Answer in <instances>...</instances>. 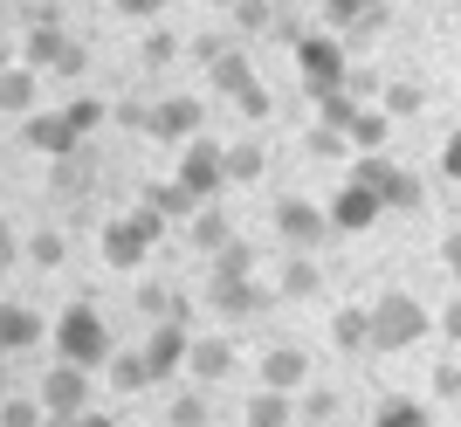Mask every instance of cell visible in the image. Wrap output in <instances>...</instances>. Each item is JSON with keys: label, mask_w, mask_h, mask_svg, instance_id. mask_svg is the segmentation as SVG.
I'll return each instance as SVG.
<instances>
[{"label": "cell", "mask_w": 461, "mask_h": 427, "mask_svg": "<svg viewBox=\"0 0 461 427\" xmlns=\"http://www.w3.org/2000/svg\"><path fill=\"white\" fill-rule=\"evenodd\" d=\"M49 338H56V359H69V366H83V372H104V359L117 351L96 304H69V311L49 324Z\"/></svg>", "instance_id": "obj_1"}, {"label": "cell", "mask_w": 461, "mask_h": 427, "mask_svg": "<svg viewBox=\"0 0 461 427\" xmlns=\"http://www.w3.org/2000/svg\"><path fill=\"white\" fill-rule=\"evenodd\" d=\"M372 311V351H406V345H420L427 331H434V311H427L420 296H406V290H385L379 304H366Z\"/></svg>", "instance_id": "obj_2"}, {"label": "cell", "mask_w": 461, "mask_h": 427, "mask_svg": "<svg viewBox=\"0 0 461 427\" xmlns=\"http://www.w3.org/2000/svg\"><path fill=\"white\" fill-rule=\"evenodd\" d=\"M296 77H303L310 97H330V90H345V83H351V56H345V41L330 35V28H303V35H296Z\"/></svg>", "instance_id": "obj_3"}, {"label": "cell", "mask_w": 461, "mask_h": 427, "mask_svg": "<svg viewBox=\"0 0 461 427\" xmlns=\"http://www.w3.org/2000/svg\"><path fill=\"white\" fill-rule=\"evenodd\" d=\"M158 228H166V221H158V214H145V207L124 214V221H104V262H111V269H138V262L152 255Z\"/></svg>", "instance_id": "obj_4"}, {"label": "cell", "mask_w": 461, "mask_h": 427, "mask_svg": "<svg viewBox=\"0 0 461 427\" xmlns=\"http://www.w3.org/2000/svg\"><path fill=\"white\" fill-rule=\"evenodd\" d=\"M173 179H186V194L193 200H213L221 186H228V145L221 138H186V152H179V173Z\"/></svg>", "instance_id": "obj_5"}, {"label": "cell", "mask_w": 461, "mask_h": 427, "mask_svg": "<svg viewBox=\"0 0 461 427\" xmlns=\"http://www.w3.org/2000/svg\"><path fill=\"white\" fill-rule=\"evenodd\" d=\"M351 179H358V186H372L385 207H420V200H427V194H420V179L406 173V166H393L385 152H366L358 166H351Z\"/></svg>", "instance_id": "obj_6"}, {"label": "cell", "mask_w": 461, "mask_h": 427, "mask_svg": "<svg viewBox=\"0 0 461 427\" xmlns=\"http://www.w3.org/2000/svg\"><path fill=\"white\" fill-rule=\"evenodd\" d=\"M276 234H283L296 255H310L330 234V207H317V200H276Z\"/></svg>", "instance_id": "obj_7"}, {"label": "cell", "mask_w": 461, "mask_h": 427, "mask_svg": "<svg viewBox=\"0 0 461 427\" xmlns=\"http://www.w3.org/2000/svg\"><path fill=\"white\" fill-rule=\"evenodd\" d=\"M21 62H28V69H56V77H83V62H90V56H83L77 41H62L56 21H35V35H28V56H21Z\"/></svg>", "instance_id": "obj_8"}, {"label": "cell", "mask_w": 461, "mask_h": 427, "mask_svg": "<svg viewBox=\"0 0 461 427\" xmlns=\"http://www.w3.org/2000/svg\"><path fill=\"white\" fill-rule=\"evenodd\" d=\"M41 413H90V372L69 366V359H56L49 366V379H41Z\"/></svg>", "instance_id": "obj_9"}, {"label": "cell", "mask_w": 461, "mask_h": 427, "mask_svg": "<svg viewBox=\"0 0 461 427\" xmlns=\"http://www.w3.org/2000/svg\"><path fill=\"white\" fill-rule=\"evenodd\" d=\"M186 351H193V331L179 317H158V331L145 338V366H152V386H166L173 372H186Z\"/></svg>", "instance_id": "obj_10"}, {"label": "cell", "mask_w": 461, "mask_h": 427, "mask_svg": "<svg viewBox=\"0 0 461 427\" xmlns=\"http://www.w3.org/2000/svg\"><path fill=\"white\" fill-rule=\"evenodd\" d=\"M145 132L158 138V145H186V138H200V124H207V111H200V97H166L158 111L138 117Z\"/></svg>", "instance_id": "obj_11"}, {"label": "cell", "mask_w": 461, "mask_h": 427, "mask_svg": "<svg viewBox=\"0 0 461 427\" xmlns=\"http://www.w3.org/2000/svg\"><path fill=\"white\" fill-rule=\"evenodd\" d=\"M200 62H207V77L221 97H241V90H255V62L241 56V49H228V41H200Z\"/></svg>", "instance_id": "obj_12"}, {"label": "cell", "mask_w": 461, "mask_h": 427, "mask_svg": "<svg viewBox=\"0 0 461 427\" xmlns=\"http://www.w3.org/2000/svg\"><path fill=\"white\" fill-rule=\"evenodd\" d=\"M21 138L35 145V152H49V159H69L77 152V124H69V111H28V124H21Z\"/></svg>", "instance_id": "obj_13"}, {"label": "cell", "mask_w": 461, "mask_h": 427, "mask_svg": "<svg viewBox=\"0 0 461 427\" xmlns=\"http://www.w3.org/2000/svg\"><path fill=\"white\" fill-rule=\"evenodd\" d=\"M379 214H385V200L372 194V186H358V179H345V194L330 200V228L338 234H366Z\"/></svg>", "instance_id": "obj_14"}, {"label": "cell", "mask_w": 461, "mask_h": 427, "mask_svg": "<svg viewBox=\"0 0 461 427\" xmlns=\"http://www.w3.org/2000/svg\"><path fill=\"white\" fill-rule=\"evenodd\" d=\"M207 296H213V311H221V317H249V311H262V304H269V290H262L255 276H228V269H213Z\"/></svg>", "instance_id": "obj_15"}, {"label": "cell", "mask_w": 461, "mask_h": 427, "mask_svg": "<svg viewBox=\"0 0 461 427\" xmlns=\"http://www.w3.org/2000/svg\"><path fill=\"white\" fill-rule=\"evenodd\" d=\"M324 28L338 35H379L385 28V0H324Z\"/></svg>", "instance_id": "obj_16"}, {"label": "cell", "mask_w": 461, "mask_h": 427, "mask_svg": "<svg viewBox=\"0 0 461 427\" xmlns=\"http://www.w3.org/2000/svg\"><path fill=\"white\" fill-rule=\"evenodd\" d=\"M186 372H193V386H221V379L234 372V345H228V338H193Z\"/></svg>", "instance_id": "obj_17"}, {"label": "cell", "mask_w": 461, "mask_h": 427, "mask_svg": "<svg viewBox=\"0 0 461 427\" xmlns=\"http://www.w3.org/2000/svg\"><path fill=\"white\" fill-rule=\"evenodd\" d=\"M303 379H310V351H303V345H276V351H262V386L296 393Z\"/></svg>", "instance_id": "obj_18"}, {"label": "cell", "mask_w": 461, "mask_h": 427, "mask_svg": "<svg viewBox=\"0 0 461 427\" xmlns=\"http://www.w3.org/2000/svg\"><path fill=\"white\" fill-rule=\"evenodd\" d=\"M200 207H207V200H193L186 179H152V186H145V214H158V221H193Z\"/></svg>", "instance_id": "obj_19"}, {"label": "cell", "mask_w": 461, "mask_h": 427, "mask_svg": "<svg viewBox=\"0 0 461 427\" xmlns=\"http://www.w3.org/2000/svg\"><path fill=\"white\" fill-rule=\"evenodd\" d=\"M49 331V317L28 311V304H0V351H28Z\"/></svg>", "instance_id": "obj_20"}, {"label": "cell", "mask_w": 461, "mask_h": 427, "mask_svg": "<svg viewBox=\"0 0 461 427\" xmlns=\"http://www.w3.org/2000/svg\"><path fill=\"white\" fill-rule=\"evenodd\" d=\"M330 345L338 351H372V311H358V304L330 311Z\"/></svg>", "instance_id": "obj_21"}, {"label": "cell", "mask_w": 461, "mask_h": 427, "mask_svg": "<svg viewBox=\"0 0 461 427\" xmlns=\"http://www.w3.org/2000/svg\"><path fill=\"white\" fill-rule=\"evenodd\" d=\"M289 421H296V400L276 393V386H262L249 407H241V427H289Z\"/></svg>", "instance_id": "obj_22"}, {"label": "cell", "mask_w": 461, "mask_h": 427, "mask_svg": "<svg viewBox=\"0 0 461 427\" xmlns=\"http://www.w3.org/2000/svg\"><path fill=\"white\" fill-rule=\"evenodd\" d=\"M104 379H111L117 393H145L152 386V366H145V351H111V359H104Z\"/></svg>", "instance_id": "obj_23"}, {"label": "cell", "mask_w": 461, "mask_h": 427, "mask_svg": "<svg viewBox=\"0 0 461 427\" xmlns=\"http://www.w3.org/2000/svg\"><path fill=\"white\" fill-rule=\"evenodd\" d=\"M186 234H193V249H200V255H221V249H234V228H228V214H221V207H200Z\"/></svg>", "instance_id": "obj_24"}, {"label": "cell", "mask_w": 461, "mask_h": 427, "mask_svg": "<svg viewBox=\"0 0 461 427\" xmlns=\"http://www.w3.org/2000/svg\"><path fill=\"white\" fill-rule=\"evenodd\" d=\"M35 77L41 69H28V62H14V69H0V111H35Z\"/></svg>", "instance_id": "obj_25"}, {"label": "cell", "mask_w": 461, "mask_h": 427, "mask_svg": "<svg viewBox=\"0 0 461 427\" xmlns=\"http://www.w3.org/2000/svg\"><path fill=\"white\" fill-rule=\"evenodd\" d=\"M317 283H324L317 262H310V255H289L283 276H276V296H317Z\"/></svg>", "instance_id": "obj_26"}, {"label": "cell", "mask_w": 461, "mask_h": 427, "mask_svg": "<svg viewBox=\"0 0 461 427\" xmlns=\"http://www.w3.org/2000/svg\"><path fill=\"white\" fill-rule=\"evenodd\" d=\"M358 111H366V104L351 97V90H330V97H317V124H330V132H345V138H351V124H358Z\"/></svg>", "instance_id": "obj_27"}, {"label": "cell", "mask_w": 461, "mask_h": 427, "mask_svg": "<svg viewBox=\"0 0 461 427\" xmlns=\"http://www.w3.org/2000/svg\"><path fill=\"white\" fill-rule=\"evenodd\" d=\"M207 393H213V386H186L173 407H166V421H173V427H207V413H213Z\"/></svg>", "instance_id": "obj_28"}, {"label": "cell", "mask_w": 461, "mask_h": 427, "mask_svg": "<svg viewBox=\"0 0 461 427\" xmlns=\"http://www.w3.org/2000/svg\"><path fill=\"white\" fill-rule=\"evenodd\" d=\"M385 138H393V111H358L351 145H358V152H385Z\"/></svg>", "instance_id": "obj_29"}, {"label": "cell", "mask_w": 461, "mask_h": 427, "mask_svg": "<svg viewBox=\"0 0 461 427\" xmlns=\"http://www.w3.org/2000/svg\"><path fill=\"white\" fill-rule=\"evenodd\" d=\"M262 173H269L262 145H228V179H262Z\"/></svg>", "instance_id": "obj_30"}, {"label": "cell", "mask_w": 461, "mask_h": 427, "mask_svg": "<svg viewBox=\"0 0 461 427\" xmlns=\"http://www.w3.org/2000/svg\"><path fill=\"white\" fill-rule=\"evenodd\" d=\"M62 255H69V241H62V228H41L35 241H28V262H41V269H62Z\"/></svg>", "instance_id": "obj_31"}, {"label": "cell", "mask_w": 461, "mask_h": 427, "mask_svg": "<svg viewBox=\"0 0 461 427\" xmlns=\"http://www.w3.org/2000/svg\"><path fill=\"white\" fill-rule=\"evenodd\" d=\"M372 427H434V421H427V407H413V400H393V407L372 413Z\"/></svg>", "instance_id": "obj_32"}, {"label": "cell", "mask_w": 461, "mask_h": 427, "mask_svg": "<svg viewBox=\"0 0 461 427\" xmlns=\"http://www.w3.org/2000/svg\"><path fill=\"white\" fill-rule=\"evenodd\" d=\"M303 145H310V159H345V152H351V138H345V132H330V124H317Z\"/></svg>", "instance_id": "obj_33"}, {"label": "cell", "mask_w": 461, "mask_h": 427, "mask_svg": "<svg viewBox=\"0 0 461 427\" xmlns=\"http://www.w3.org/2000/svg\"><path fill=\"white\" fill-rule=\"evenodd\" d=\"M41 400H0V427H41Z\"/></svg>", "instance_id": "obj_34"}, {"label": "cell", "mask_w": 461, "mask_h": 427, "mask_svg": "<svg viewBox=\"0 0 461 427\" xmlns=\"http://www.w3.org/2000/svg\"><path fill=\"white\" fill-rule=\"evenodd\" d=\"M138 311H145V317H179V304L158 290V283H138Z\"/></svg>", "instance_id": "obj_35"}, {"label": "cell", "mask_w": 461, "mask_h": 427, "mask_svg": "<svg viewBox=\"0 0 461 427\" xmlns=\"http://www.w3.org/2000/svg\"><path fill=\"white\" fill-rule=\"evenodd\" d=\"M62 111H69V124H77L83 138H90L96 124H104V104H96V97H77V104H62Z\"/></svg>", "instance_id": "obj_36"}, {"label": "cell", "mask_w": 461, "mask_h": 427, "mask_svg": "<svg viewBox=\"0 0 461 427\" xmlns=\"http://www.w3.org/2000/svg\"><path fill=\"white\" fill-rule=\"evenodd\" d=\"M234 21L255 35V28H269V21H276V7H269V0H234Z\"/></svg>", "instance_id": "obj_37"}, {"label": "cell", "mask_w": 461, "mask_h": 427, "mask_svg": "<svg viewBox=\"0 0 461 427\" xmlns=\"http://www.w3.org/2000/svg\"><path fill=\"white\" fill-rule=\"evenodd\" d=\"M138 56H145V62H152V69H158V62H173V56H179V41L166 35V28H152V35H145V49H138Z\"/></svg>", "instance_id": "obj_38"}, {"label": "cell", "mask_w": 461, "mask_h": 427, "mask_svg": "<svg viewBox=\"0 0 461 427\" xmlns=\"http://www.w3.org/2000/svg\"><path fill=\"white\" fill-rule=\"evenodd\" d=\"M385 111H393V117L420 111V90H413V83H393V90H385Z\"/></svg>", "instance_id": "obj_39"}, {"label": "cell", "mask_w": 461, "mask_h": 427, "mask_svg": "<svg viewBox=\"0 0 461 427\" xmlns=\"http://www.w3.org/2000/svg\"><path fill=\"white\" fill-rule=\"evenodd\" d=\"M441 269L461 283V228H455V234H441Z\"/></svg>", "instance_id": "obj_40"}, {"label": "cell", "mask_w": 461, "mask_h": 427, "mask_svg": "<svg viewBox=\"0 0 461 427\" xmlns=\"http://www.w3.org/2000/svg\"><path fill=\"white\" fill-rule=\"evenodd\" d=\"M234 104H241V111H249V117H269V111H276V104H269V90H262V83H255V90H241V97H234Z\"/></svg>", "instance_id": "obj_41"}, {"label": "cell", "mask_w": 461, "mask_h": 427, "mask_svg": "<svg viewBox=\"0 0 461 427\" xmlns=\"http://www.w3.org/2000/svg\"><path fill=\"white\" fill-rule=\"evenodd\" d=\"M166 0H117V14H131V21H152Z\"/></svg>", "instance_id": "obj_42"}, {"label": "cell", "mask_w": 461, "mask_h": 427, "mask_svg": "<svg viewBox=\"0 0 461 427\" xmlns=\"http://www.w3.org/2000/svg\"><path fill=\"white\" fill-rule=\"evenodd\" d=\"M441 173H447V179H461V132L441 145Z\"/></svg>", "instance_id": "obj_43"}, {"label": "cell", "mask_w": 461, "mask_h": 427, "mask_svg": "<svg viewBox=\"0 0 461 427\" xmlns=\"http://www.w3.org/2000/svg\"><path fill=\"white\" fill-rule=\"evenodd\" d=\"M303 413H310V421H330V413H338V400H330V393H310Z\"/></svg>", "instance_id": "obj_44"}, {"label": "cell", "mask_w": 461, "mask_h": 427, "mask_svg": "<svg viewBox=\"0 0 461 427\" xmlns=\"http://www.w3.org/2000/svg\"><path fill=\"white\" fill-rule=\"evenodd\" d=\"M14 255H21V241H14V228H7V214H0V269H7Z\"/></svg>", "instance_id": "obj_45"}, {"label": "cell", "mask_w": 461, "mask_h": 427, "mask_svg": "<svg viewBox=\"0 0 461 427\" xmlns=\"http://www.w3.org/2000/svg\"><path fill=\"white\" fill-rule=\"evenodd\" d=\"M434 386H441L447 400H455V393H461V366H441V372H434Z\"/></svg>", "instance_id": "obj_46"}, {"label": "cell", "mask_w": 461, "mask_h": 427, "mask_svg": "<svg viewBox=\"0 0 461 427\" xmlns=\"http://www.w3.org/2000/svg\"><path fill=\"white\" fill-rule=\"evenodd\" d=\"M441 331H447V338H455V345H461V296H455V304H447V311H441Z\"/></svg>", "instance_id": "obj_47"}, {"label": "cell", "mask_w": 461, "mask_h": 427, "mask_svg": "<svg viewBox=\"0 0 461 427\" xmlns=\"http://www.w3.org/2000/svg\"><path fill=\"white\" fill-rule=\"evenodd\" d=\"M77 427H117V421H111V413H83Z\"/></svg>", "instance_id": "obj_48"}, {"label": "cell", "mask_w": 461, "mask_h": 427, "mask_svg": "<svg viewBox=\"0 0 461 427\" xmlns=\"http://www.w3.org/2000/svg\"><path fill=\"white\" fill-rule=\"evenodd\" d=\"M0 69H14V49H7V35H0Z\"/></svg>", "instance_id": "obj_49"}, {"label": "cell", "mask_w": 461, "mask_h": 427, "mask_svg": "<svg viewBox=\"0 0 461 427\" xmlns=\"http://www.w3.org/2000/svg\"><path fill=\"white\" fill-rule=\"evenodd\" d=\"M213 7H234V0H213Z\"/></svg>", "instance_id": "obj_50"}, {"label": "cell", "mask_w": 461, "mask_h": 427, "mask_svg": "<svg viewBox=\"0 0 461 427\" xmlns=\"http://www.w3.org/2000/svg\"><path fill=\"white\" fill-rule=\"evenodd\" d=\"M0 400H7V379H0Z\"/></svg>", "instance_id": "obj_51"}]
</instances>
